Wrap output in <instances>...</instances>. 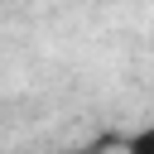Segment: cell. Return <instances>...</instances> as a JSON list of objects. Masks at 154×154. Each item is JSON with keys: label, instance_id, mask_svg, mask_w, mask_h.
I'll list each match as a JSON object with an SVG mask.
<instances>
[{"label": "cell", "instance_id": "cell-1", "mask_svg": "<svg viewBox=\"0 0 154 154\" xmlns=\"http://www.w3.org/2000/svg\"><path fill=\"white\" fill-rule=\"evenodd\" d=\"M125 154H154V125H140V130L125 140Z\"/></svg>", "mask_w": 154, "mask_h": 154}, {"label": "cell", "instance_id": "cell-2", "mask_svg": "<svg viewBox=\"0 0 154 154\" xmlns=\"http://www.w3.org/2000/svg\"><path fill=\"white\" fill-rule=\"evenodd\" d=\"M106 144H82V149H63V154H101Z\"/></svg>", "mask_w": 154, "mask_h": 154}]
</instances>
